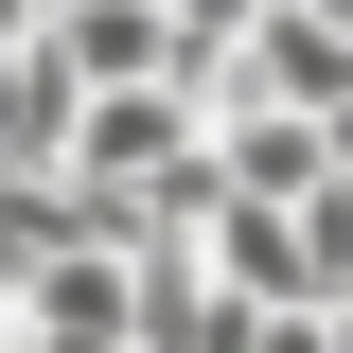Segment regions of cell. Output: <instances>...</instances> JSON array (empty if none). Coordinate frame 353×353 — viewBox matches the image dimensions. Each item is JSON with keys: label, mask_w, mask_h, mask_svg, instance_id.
Here are the masks:
<instances>
[{"label": "cell", "mask_w": 353, "mask_h": 353, "mask_svg": "<svg viewBox=\"0 0 353 353\" xmlns=\"http://www.w3.org/2000/svg\"><path fill=\"white\" fill-rule=\"evenodd\" d=\"M318 318H336V353H353V283H336V301H318Z\"/></svg>", "instance_id": "6da1fadb"}, {"label": "cell", "mask_w": 353, "mask_h": 353, "mask_svg": "<svg viewBox=\"0 0 353 353\" xmlns=\"http://www.w3.org/2000/svg\"><path fill=\"white\" fill-rule=\"evenodd\" d=\"M318 141H336V176H353V106H336V124H318Z\"/></svg>", "instance_id": "7a4b0ae2"}]
</instances>
